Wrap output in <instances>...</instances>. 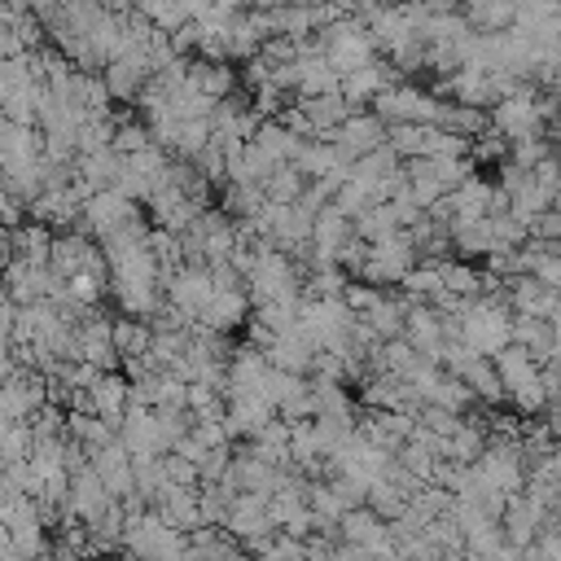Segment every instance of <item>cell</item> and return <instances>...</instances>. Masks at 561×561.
I'll return each instance as SVG.
<instances>
[{
    "instance_id": "obj_1",
    "label": "cell",
    "mask_w": 561,
    "mask_h": 561,
    "mask_svg": "<svg viewBox=\"0 0 561 561\" xmlns=\"http://www.w3.org/2000/svg\"><path fill=\"white\" fill-rule=\"evenodd\" d=\"M460 342L482 355V359H495L504 346H513V316L508 307L491 302V298H473L460 316Z\"/></svg>"
},
{
    "instance_id": "obj_11",
    "label": "cell",
    "mask_w": 561,
    "mask_h": 561,
    "mask_svg": "<svg viewBox=\"0 0 561 561\" xmlns=\"http://www.w3.org/2000/svg\"><path fill=\"white\" fill-rule=\"evenodd\" d=\"M557 26H561V4H557Z\"/></svg>"
},
{
    "instance_id": "obj_8",
    "label": "cell",
    "mask_w": 561,
    "mask_h": 561,
    "mask_svg": "<svg viewBox=\"0 0 561 561\" xmlns=\"http://www.w3.org/2000/svg\"><path fill=\"white\" fill-rule=\"evenodd\" d=\"M451 245L465 250V254H495V232H491V219H478V224H451Z\"/></svg>"
},
{
    "instance_id": "obj_4",
    "label": "cell",
    "mask_w": 561,
    "mask_h": 561,
    "mask_svg": "<svg viewBox=\"0 0 561 561\" xmlns=\"http://www.w3.org/2000/svg\"><path fill=\"white\" fill-rule=\"evenodd\" d=\"M324 57H329V66L337 70V75H355V70H364V66H373V35L364 31V26H333V31H324Z\"/></svg>"
},
{
    "instance_id": "obj_12",
    "label": "cell",
    "mask_w": 561,
    "mask_h": 561,
    "mask_svg": "<svg viewBox=\"0 0 561 561\" xmlns=\"http://www.w3.org/2000/svg\"><path fill=\"white\" fill-rule=\"evenodd\" d=\"M557 254H561V241H557Z\"/></svg>"
},
{
    "instance_id": "obj_10",
    "label": "cell",
    "mask_w": 561,
    "mask_h": 561,
    "mask_svg": "<svg viewBox=\"0 0 561 561\" xmlns=\"http://www.w3.org/2000/svg\"><path fill=\"white\" fill-rule=\"evenodd\" d=\"M552 210H561V180H557V188H552Z\"/></svg>"
},
{
    "instance_id": "obj_7",
    "label": "cell",
    "mask_w": 561,
    "mask_h": 561,
    "mask_svg": "<svg viewBox=\"0 0 561 561\" xmlns=\"http://www.w3.org/2000/svg\"><path fill=\"white\" fill-rule=\"evenodd\" d=\"M451 377H460L465 386H469V394H478V399H500L504 394V381H500V373H495V359H482V355H473L465 368H456Z\"/></svg>"
},
{
    "instance_id": "obj_3",
    "label": "cell",
    "mask_w": 561,
    "mask_h": 561,
    "mask_svg": "<svg viewBox=\"0 0 561 561\" xmlns=\"http://www.w3.org/2000/svg\"><path fill=\"white\" fill-rule=\"evenodd\" d=\"M324 145H333L346 162H359V158H368L373 149L386 145V123L377 114H368V110H355L333 136H324Z\"/></svg>"
},
{
    "instance_id": "obj_9",
    "label": "cell",
    "mask_w": 561,
    "mask_h": 561,
    "mask_svg": "<svg viewBox=\"0 0 561 561\" xmlns=\"http://www.w3.org/2000/svg\"><path fill=\"white\" fill-rule=\"evenodd\" d=\"M548 329H552V337L561 342V298H557V307H552V316H548Z\"/></svg>"
},
{
    "instance_id": "obj_6",
    "label": "cell",
    "mask_w": 561,
    "mask_h": 561,
    "mask_svg": "<svg viewBox=\"0 0 561 561\" xmlns=\"http://www.w3.org/2000/svg\"><path fill=\"white\" fill-rule=\"evenodd\" d=\"M250 316V298L241 294V289H215V298H210V307L197 316L206 329H232V324H241Z\"/></svg>"
},
{
    "instance_id": "obj_5",
    "label": "cell",
    "mask_w": 561,
    "mask_h": 561,
    "mask_svg": "<svg viewBox=\"0 0 561 561\" xmlns=\"http://www.w3.org/2000/svg\"><path fill=\"white\" fill-rule=\"evenodd\" d=\"M491 123H495V131H504L513 145H517V140H530V136L539 131V101L530 96V88L517 92V96H504V101H495Z\"/></svg>"
},
{
    "instance_id": "obj_2",
    "label": "cell",
    "mask_w": 561,
    "mask_h": 561,
    "mask_svg": "<svg viewBox=\"0 0 561 561\" xmlns=\"http://www.w3.org/2000/svg\"><path fill=\"white\" fill-rule=\"evenodd\" d=\"M373 114L386 123V127H399V123H416V127H434L438 114H443V101L412 88V83H390L377 101H373Z\"/></svg>"
}]
</instances>
